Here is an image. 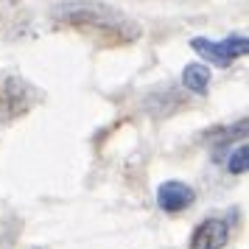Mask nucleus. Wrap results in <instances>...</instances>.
<instances>
[{
	"label": "nucleus",
	"instance_id": "1",
	"mask_svg": "<svg viewBox=\"0 0 249 249\" xmlns=\"http://www.w3.org/2000/svg\"><path fill=\"white\" fill-rule=\"evenodd\" d=\"M59 23L73 25V28H92L98 34H107L118 39V42H132L140 36V28L132 17L121 14L118 9L107 6V3H98V0H70V3H62L53 12Z\"/></svg>",
	"mask_w": 249,
	"mask_h": 249
},
{
	"label": "nucleus",
	"instance_id": "2",
	"mask_svg": "<svg viewBox=\"0 0 249 249\" xmlns=\"http://www.w3.org/2000/svg\"><path fill=\"white\" fill-rule=\"evenodd\" d=\"M36 95L20 76H3L0 79V121H14L34 107Z\"/></svg>",
	"mask_w": 249,
	"mask_h": 249
},
{
	"label": "nucleus",
	"instance_id": "5",
	"mask_svg": "<svg viewBox=\"0 0 249 249\" xmlns=\"http://www.w3.org/2000/svg\"><path fill=\"white\" fill-rule=\"evenodd\" d=\"M157 204L165 213H182L185 207L193 204V188H188L185 182H162L157 188Z\"/></svg>",
	"mask_w": 249,
	"mask_h": 249
},
{
	"label": "nucleus",
	"instance_id": "3",
	"mask_svg": "<svg viewBox=\"0 0 249 249\" xmlns=\"http://www.w3.org/2000/svg\"><path fill=\"white\" fill-rule=\"evenodd\" d=\"M191 48L196 53H202L207 62H213L215 68H227L232 59L247 56L249 39H247V34H230L224 42H210L204 36H196V39H191Z\"/></svg>",
	"mask_w": 249,
	"mask_h": 249
},
{
	"label": "nucleus",
	"instance_id": "6",
	"mask_svg": "<svg viewBox=\"0 0 249 249\" xmlns=\"http://www.w3.org/2000/svg\"><path fill=\"white\" fill-rule=\"evenodd\" d=\"M182 84H185V90H191L193 95H207V87H210V70L199 65V62H193L188 68L182 70Z\"/></svg>",
	"mask_w": 249,
	"mask_h": 249
},
{
	"label": "nucleus",
	"instance_id": "7",
	"mask_svg": "<svg viewBox=\"0 0 249 249\" xmlns=\"http://www.w3.org/2000/svg\"><path fill=\"white\" fill-rule=\"evenodd\" d=\"M247 168H249V148L238 146L230 157V174H247Z\"/></svg>",
	"mask_w": 249,
	"mask_h": 249
},
{
	"label": "nucleus",
	"instance_id": "4",
	"mask_svg": "<svg viewBox=\"0 0 249 249\" xmlns=\"http://www.w3.org/2000/svg\"><path fill=\"white\" fill-rule=\"evenodd\" d=\"M230 230L221 218H204L202 224L193 230L191 249H224Z\"/></svg>",
	"mask_w": 249,
	"mask_h": 249
}]
</instances>
